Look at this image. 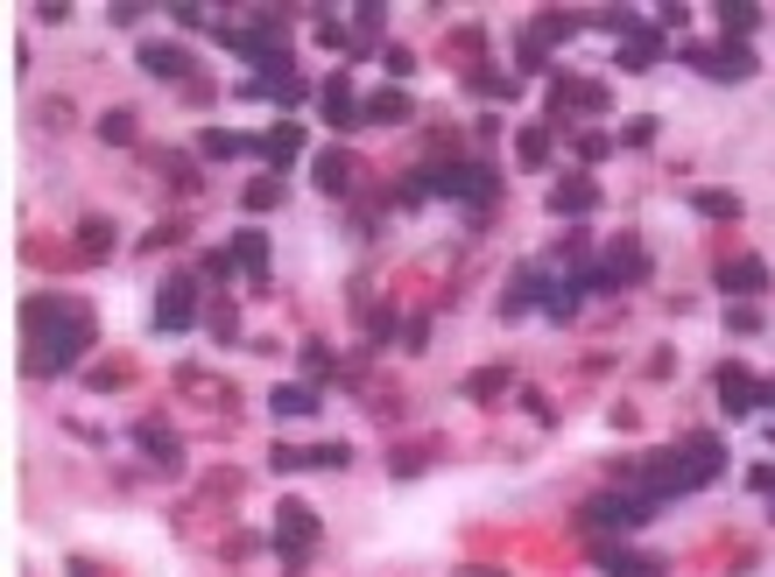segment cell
<instances>
[{
  "label": "cell",
  "instance_id": "cell-1",
  "mask_svg": "<svg viewBox=\"0 0 775 577\" xmlns=\"http://www.w3.org/2000/svg\"><path fill=\"white\" fill-rule=\"evenodd\" d=\"M22 324H29V359L22 367L29 374H71L78 359L92 353V338H100V324H92V311L78 296H35L29 311H22Z\"/></svg>",
  "mask_w": 775,
  "mask_h": 577
},
{
  "label": "cell",
  "instance_id": "cell-2",
  "mask_svg": "<svg viewBox=\"0 0 775 577\" xmlns=\"http://www.w3.org/2000/svg\"><path fill=\"white\" fill-rule=\"evenodd\" d=\"M318 514L303 507V500H276V528H268V543L282 549V570L297 577V570H310V543H318Z\"/></svg>",
  "mask_w": 775,
  "mask_h": 577
},
{
  "label": "cell",
  "instance_id": "cell-3",
  "mask_svg": "<svg viewBox=\"0 0 775 577\" xmlns=\"http://www.w3.org/2000/svg\"><path fill=\"white\" fill-rule=\"evenodd\" d=\"M676 56H684L691 71H705L712 85H747L754 71H762V64H754V50H747V43H684Z\"/></svg>",
  "mask_w": 775,
  "mask_h": 577
},
{
  "label": "cell",
  "instance_id": "cell-4",
  "mask_svg": "<svg viewBox=\"0 0 775 577\" xmlns=\"http://www.w3.org/2000/svg\"><path fill=\"white\" fill-rule=\"evenodd\" d=\"M198 324V275H169L163 288H155V303H148V332H163V338H177Z\"/></svg>",
  "mask_w": 775,
  "mask_h": 577
},
{
  "label": "cell",
  "instance_id": "cell-5",
  "mask_svg": "<svg viewBox=\"0 0 775 577\" xmlns=\"http://www.w3.org/2000/svg\"><path fill=\"white\" fill-rule=\"evenodd\" d=\"M444 198L473 204V219L500 198V169L494 162H444Z\"/></svg>",
  "mask_w": 775,
  "mask_h": 577
},
{
  "label": "cell",
  "instance_id": "cell-6",
  "mask_svg": "<svg viewBox=\"0 0 775 577\" xmlns=\"http://www.w3.org/2000/svg\"><path fill=\"white\" fill-rule=\"evenodd\" d=\"M592 267H599V288H628V282H649V254H642V240L634 233H620V240H607V254H592Z\"/></svg>",
  "mask_w": 775,
  "mask_h": 577
},
{
  "label": "cell",
  "instance_id": "cell-7",
  "mask_svg": "<svg viewBox=\"0 0 775 577\" xmlns=\"http://www.w3.org/2000/svg\"><path fill=\"white\" fill-rule=\"evenodd\" d=\"M613 85L607 78H578V71H550V113H607Z\"/></svg>",
  "mask_w": 775,
  "mask_h": 577
},
{
  "label": "cell",
  "instance_id": "cell-8",
  "mask_svg": "<svg viewBox=\"0 0 775 577\" xmlns=\"http://www.w3.org/2000/svg\"><path fill=\"white\" fill-rule=\"evenodd\" d=\"M586 549L607 577H670V556L655 549H628V543H586Z\"/></svg>",
  "mask_w": 775,
  "mask_h": 577
},
{
  "label": "cell",
  "instance_id": "cell-9",
  "mask_svg": "<svg viewBox=\"0 0 775 577\" xmlns=\"http://www.w3.org/2000/svg\"><path fill=\"white\" fill-rule=\"evenodd\" d=\"M247 156L268 162V177H282V169L303 156V127H297V120H276L268 134H247Z\"/></svg>",
  "mask_w": 775,
  "mask_h": 577
},
{
  "label": "cell",
  "instance_id": "cell-10",
  "mask_svg": "<svg viewBox=\"0 0 775 577\" xmlns=\"http://www.w3.org/2000/svg\"><path fill=\"white\" fill-rule=\"evenodd\" d=\"M550 288H557V275H550V267H521V275H515L508 288H500V303H494V311L515 324V317L542 311V303H550Z\"/></svg>",
  "mask_w": 775,
  "mask_h": 577
},
{
  "label": "cell",
  "instance_id": "cell-11",
  "mask_svg": "<svg viewBox=\"0 0 775 577\" xmlns=\"http://www.w3.org/2000/svg\"><path fill=\"white\" fill-rule=\"evenodd\" d=\"M599 204V183H592V169H565V177L550 183V219H586V211Z\"/></svg>",
  "mask_w": 775,
  "mask_h": 577
},
{
  "label": "cell",
  "instance_id": "cell-12",
  "mask_svg": "<svg viewBox=\"0 0 775 577\" xmlns=\"http://www.w3.org/2000/svg\"><path fill=\"white\" fill-rule=\"evenodd\" d=\"M712 288H720V296H762V288H768V261L762 254H733V261H720V267H712Z\"/></svg>",
  "mask_w": 775,
  "mask_h": 577
},
{
  "label": "cell",
  "instance_id": "cell-13",
  "mask_svg": "<svg viewBox=\"0 0 775 577\" xmlns=\"http://www.w3.org/2000/svg\"><path fill=\"white\" fill-rule=\"evenodd\" d=\"M712 395H720L726 416H762V380L741 374V367H720V374H712Z\"/></svg>",
  "mask_w": 775,
  "mask_h": 577
},
{
  "label": "cell",
  "instance_id": "cell-14",
  "mask_svg": "<svg viewBox=\"0 0 775 577\" xmlns=\"http://www.w3.org/2000/svg\"><path fill=\"white\" fill-rule=\"evenodd\" d=\"M142 71L163 78V85H184V78H198V56L184 43H142Z\"/></svg>",
  "mask_w": 775,
  "mask_h": 577
},
{
  "label": "cell",
  "instance_id": "cell-15",
  "mask_svg": "<svg viewBox=\"0 0 775 577\" xmlns=\"http://www.w3.org/2000/svg\"><path fill=\"white\" fill-rule=\"evenodd\" d=\"M310 183H318L324 198H353V156H345V148H324V156H310Z\"/></svg>",
  "mask_w": 775,
  "mask_h": 577
},
{
  "label": "cell",
  "instance_id": "cell-16",
  "mask_svg": "<svg viewBox=\"0 0 775 577\" xmlns=\"http://www.w3.org/2000/svg\"><path fill=\"white\" fill-rule=\"evenodd\" d=\"M226 246H232V261H240V275L255 288H268V233H261V225H240Z\"/></svg>",
  "mask_w": 775,
  "mask_h": 577
},
{
  "label": "cell",
  "instance_id": "cell-17",
  "mask_svg": "<svg viewBox=\"0 0 775 577\" xmlns=\"http://www.w3.org/2000/svg\"><path fill=\"white\" fill-rule=\"evenodd\" d=\"M684 458H691V472L705 479V486H712L720 472H733V458H726V444H720L712 430H691V437H684Z\"/></svg>",
  "mask_w": 775,
  "mask_h": 577
},
{
  "label": "cell",
  "instance_id": "cell-18",
  "mask_svg": "<svg viewBox=\"0 0 775 577\" xmlns=\"http://www.w3.org/2000/svg\"><path fill=\"white\" fill-rule=\"evenodd\" d=\"M318 106H324V120H332L339 134H353V127H360V106H353V78H324Z\"/></svg>",
  "mask_w": 775,
  "mask_h": 577
},
{
  "label": "cell",
  "instance_id": "cell-19",
  "mask_svg": "<svg viewBox=\"0 0 775 577\" xmlns=\"http://www.w3.org/2000/svg\"><path fill=\"white\" fill-rule=\"evenodd\" d=\"M712 22H720V43H747V35H754V29L768 22V14L754 8V0H726V8L712 14Z\"/></svg>",
  "mask_w": 775,
  "mask_h": 577
},
{
  "label": "cell",
  "instance_id": "cell-20",
  "mask_svg": "<svg viewBox=\"0 0 775 577\" xmlns=\"http://www.w3.org/2000/svg\"><path fill=\"white\" fill-rule=\"evenodd\" d=\"M410 113H416V99H410V92H402V85H381L374 99L360 106V127H381V120H410Z\"/></svg>",
  "mask_w": 775,
  "mask_h": 577
},
{
  "label": "cell",
  "instance_id": "cell-21",
  "mask_svg": "<svg viewBox=\"0 0 775 577\" xmlns=\"http://www.w3.org/2000/svg\"><path fill=\"white\" fill-rule=\"evenodd\" d=\"M134 444H142L148 458H163V465H184V444H177V430H169V422H134Z\"/></svg>",
  "mask_w": 775,
  "mask_h": 577
},
{
  "label": "cell",
  "instance_id": "cell-22",
  "mask_svg": "<svg viewBox=\"0 0 775 577\" xmlns=\"http://www.w3.org/2000/svg\"><path fill=\"white\" fill-rule=\"evenodd\" d=\"M663 50H670V35H663V22H649L634 43H620V64L628 71H649V64H663Z\"/></svg>",
  "mask_w": 775,
  "mask_h": 577
},
{
  "label": "cell",
  "instance_id": "cell-23",
  "mask_svg": "<svg viewBox=\"0 0 775 577\" xmlns=\"http://www.w3.org/2000/svg\"><path fill=\"white\" fill-rule=\"evenodd\" d=\"M190 156H198V162H232V156H247V134H232V127H205L198 141H190Z\"/></svg>",
  "mask_w": 775,
  "mask_h": 577
},
{
  "label": "cell",
  "instance_id": "cell-24",
  "mask_svg": "<svg viewBox=\"0 0 775 577\" xmlns=\"http://www.w3.org/2000/svg\"><path fill=\"white\" fill-rule=\"evenodd\" d=\"M465 92H479V99L508 106L515 92H521V78H508V71H494V64H473V71H465Z\"/></svg>",
  "mask_w": 775,
  "mask_h": 577
},
{
  "label": "cell",
  "instance_id": "cell-25",
  "mask_svg": "<svg viewBox=\"0 0 775 577\" xmlns=\"http://www.w3.org/2000/svg\"><path fill=\"white\" fill-rule=\"evenodd\" d=\"M92 134H100L106 148H134V134H142V113H134V106H106Z\"/></svg>",
  "mask_w": 775,
  "mask_h": 577
},
{
  "label": "cell",
  "instance_id": "cell-26",
  "mask_svg": "<svg viewBox=\"0 0 775 577\" xmlns=\"http://www.w3.org/2000/svg\"><path fill=\"white\" fill-rule=\"evenodd\" d=\"M550 148H557L550 120H542V127H521V134H515V162H521V169H550Z\"/></svg>",
  "mask_w": 775,
  "mask_h": 577
},
{
  "label": "cell",
  "instance_id": "cell-27",
  "mask_svg": "<svg viewBox=\"0 0 775 577\" xmlns=\"http://www.w3.org/2000/svg\"><path fill=\"white\" fill-rule=\"evenodd\" d=\"M268 416H282V422H303V416H318V388H276L268 395Z\"/></svg>",
  "mask_w": 775,
  "mask_h": 577
},
{
  "label": "cell",
  "instance_id": "cell-28",
  "mask_svg": "<svg viewBox=\"0 0 775 577\" xmlns=\"http://www.w3.org/2000/svg\"><path fill=\"white\" fill-rule=\"evenodd\" d=\"M297 367H303V388H310V380H332V374H339V353H332L324 338H303V345H297Z\"/></svg>",
  "mask_w": 775,
  "mask_h": 577
},
{
  "label": "cell",
  "instance_id": "cell-29",
  "mask_svg": "<svg viewBox=\"0 0 775 577\" xmlns=\"http://www.w3.org/2000/svg\"><path fill=\"white\" fill-rule=\"evenodd\" d=\"M508 388H515L508 367H479V374H465V401H500Z\"/></svg>",
  "mask_w": 775,
  "mask_h": 577
},
{
  "label": "cell",
  "instance_id": "cell-30",
  "mask_svg": "<svg viewBox=\"0 0 775 577\" xmlns=\"http://www.w3.org/2000/svg\"><path fill=\"white\" fill-rule=\"evenodd\" d=\"M578 29H586V14H565V8H542L529 22V35H542V43H565V35H578Z\"/></svg>",
  "mask_w": 775,
  "mask_h": 577
},
{
  "label": "cell",
  "instance_id": "cell-31",
  "mask_svg": "<svg viewBox=\"0 0 775 577\" xmlns=\"http://www.w3.org/2000/svg\"><path fill=\"white\" fill-rule=\"evenodd\" d=\"M592 29H607V35H620V43H634V35L649 29V14H634V8H599L592 14Z\"/></svg>",
  "mask_w": 775,
  "mask_h": 577
},
{
  "label": "cell",
  "instance_id": "cell-32",
  "mask_svg": "<svg viewBox=\"0 0 775 577\" xmlns=\"http://www.w3.org/2000/svg\"><path fill=\"white\" fill-rule=\"evenodd\" d=\"M78 254H85V261H106V254H113V219H78Z\"/></svg>",
  "mask_w": 775,
  "mask_h": 577
},
{
  "label": "cell",
  "instance_id": "cell-33",
  "mask_svg": "<svg viewBox=\"0 0 775 577\" xmlns=\"http://www.w3.org/2000/svg\"><path fill=\"white\" fill-rule=\"evenodd\" d=\"M276 204H282V177H255V183L240 190V211H247V219H261V211H276Z\"/></svg>",
  "mask_w": 775,
  "mask_h": 577
},
{
  "label": "cell",
  "instance_id": "cell-34",
  "mask_svg": "<svg viewBox=\"0 0 775 577\" xmlns=\"http://www.w3.org/2000/svg\"><path fill=\"white\" fill-rule=\"evenodd\" d=\"M353 465V444H303V472H345Z\"/></svg>",
  "mask_w": 775,
  "mask_h": 577
},
{
  "label": "cell",
  "instance_id": "cell-35",
  "mask_svg": "<svg viewBox=\"0 0 775 577\" xmlns=\"http://www.w3.org/2000/svg\"><path fill=\"white\" fill-rule=\"evenodd\" d=\"M232 275H240L232 246H205V254H198V282H232Z\"/></svg>",
  "mask_w": 775,
  "mask_h": 577
},
{
  "label": "cell",
  "instance_id": "cell-36",
  "mask_svg": "<svg viewBox=\"0 0 775 577\" xmlns=\"http://www.w3.org/2000/svg\"><path fill=\"white\" fill-rule=\"evenodd\" d=\"M691 204L705 211V219H741V198H733V190H691Z\"/></svg>",
  "mask_w": 775,
  "mask_h": 577
},
{
  "label": "cell",
  "instance_id": "cell-37",
  "mask_svg": "<svg viewBox=\"0 0 775 577\" xmlns=\"http://www.w3.org/2000/svg\"><path fill=\"white\" fill-rule=\"evenodd\" d=\"M515 64H521V78H542V64H550V43H542V35H521V43H515Z\"/></svg>",
  "mask_w": 775,
  "mask_h": 577
},
{
  "label": "cell",
  "instance_id": "cell-38",
  "mask_svg": "<svg viewBox=\"0 0 775 577\" xmlns=\"http://www.w3.org/2000/svg\"><path fill=\"white\" fill-rule=\"evenodd\" d=\"M205 324H211V338H240V311H232V303H219V296H211V311H205Z\"/></svg>",
  "mask_w": 775,
  "mask_h": 577
},
{
  "label": "cell",
  "instance_id": "cell-39",
  "mask_svg": "<svg viewBox=\"0 0 775 577\" xmlns=\"http://www.w3.org/2000/svg\"><path fill=\"white\" fill-rule=\"evenodd\" d=\"M762 324H768V311H754V303H733V311H726V332L733 338H754Z\"/></svg>",
  "mask_w": 775,
  "mask_h": 577
},
{
  "label": "cell",
  "instance_id": "cell-40",
  "mask_svg": "<svg viewBox=\"0 0 775 577\" xmlns=\"http://www.w3.org/2000/svg\"><path fill=\"white\" fill-rule=\"evenodd\" d=\"M613 148V134H571V156H578V169H592L599 156Z\"/></svg>",
  "mask_w": 775,
  "mask_h": 577
},
{
  "label": "cell",
  "instance_id": "cell-41",
  "mask_svg": "<svg viewBox=\"0 0 775 577\" xmlns=\"http://www.w3.org/2000/svg\"><path fill=\"white\" fill-rule=\"evenodd\" d=\"M655 134H663V120H655V113H634V120L620 127V141H628V148H649Z\"/></svg>",
  "mask_w": 775,
  "mask_h": 577
},
{
  "label": "cell",
  "instance_id": "cell-42",
  "mask_svg": "<svg viewBox=\"0 0 775 577\" xmlns=\"http://www.w3.org/2000/svg\"><path fill=\"white\" fill-rule=\"evenodd\" d=\"M318 43H324V50H360V43H353V29H345L339 14H318Z\"/></svg>",
  "mask_w": 775,
  "mask_h": 577
},
{
  "label": "cell",
  "instance_id": "cell-43",
  "mask_svg": "<svg viewBox=\"0 0 775 577\" xmlns=\"http://www.w3.org/2000/svg\"><path fill=\"white\" fill-rule=\"evenodd\" d=\"M360 324H366V345H388V338H395V311H388V303H381V311H366Z\"/></svg>",
  "mask_w": 775,
  "mask_h": 577
},
{
  "label": "cell",
  "instance_id": "cell-44",
  "mask_svg": "<svg viewBox=\"0 0 775 577\" xmlns=\"http://www.w3.org/2000/svg\"><path fill=\"white\" fill-rule=\"evenodd\" d=\"M431 458H437L431 444H410V451H395V479H416L423 465H431Z\"/></svg>",
  "mask_w": 775,
  "mask_h": 577
},
{
  "label": "cell",
  "instance_id": "cell-45",
  "mask_svg": "<svg viewBox=\"0 0 775 577\" xmlns=\"http://www.w3.org/2000/svg\"><path fill=\"white\" fill-rule=\"evenodd\" d=\"M521 409H529V422H542V430H557V409H550V395L521 388Z\"/></svg>",
  "mask_w": 775,
  "mask_h": 577
},
{
  "label": "cell",
  "instance_id": "cell-46",
  "mask_svg": "<svg viewBox=\"0 0 775 577\" xmlns=\"http://www.w3.org/2000/svg\"><path fill=\"white\" fill-rule=\"evenodd\" d=\"M169 22H177L184 35H205V29H211V14H205V8H169Z\"/></svg>",
  "mask_w": 775,
  "mask_h": 577
},
{
  "label": "cell",
  "instance_id": "cell-47",
  "mask_svg": "<svg viewBox=\"0 0 775 577\" xmlns=\"http://www.w3.org/2000/svg\"><path fill=\"white\" fill-rule=\"evenodd\" d=\"M268 465H276V472H303V444H276V451H268Z\"/></svg>",
  "mask_w": 775,
  "mask_h": 577
},
{
  "label": "cell",
  "instance_id": "cell-48",
  "mask_svg": "<svg viewBox=\"0 0 775 577\" xmlns=\"http://www.w3.org/2000/svg\"><path fill=\"white\" fill-rule=\"evenodd\" d=\"M676 374V353H649L642 359V380H670Z\"/></svg>",
  "mask_w": 775,
  "mask_h": 577
},
{
  "label": "cell",
  "instance_id": "cell-49",
  "mask_svg": "<svg viewBox=\"0 0 775 577\" xmlns=\"http://www.w3.org/2000/svg\"><path fill=\"white\" fill-rule=\"evenodd\" d=\"M381 64L395 71V78H410V71H416V56H410V50H381Z\"/></svg>",
  "mask_w": 775,
  "mask_h": 577
},
{
  "label": "cell",
  "instance_id": "cell-50",
  "mask_svg": "<svg viewBox=\"0 0 775 577\" xmlns=\"http://www.w3.org/2000/svg\"><path fill=\"white\" fill-rule=\"evenodd\" d=\"M169 240H184V225H148V240H142V246L155 254V246H169Z\"/></svg>",
  "mask_w": 775,
  "mask_h": 577
},
{
  "label": "cell",
  "instance_id": "cell-51",
  "mask_svg": "<svg viewBox=\"0 0 775 577\" xmlns=\"http://www.w3.org/2000/svg\"><path fill=\"white\" fill-rule=\"evenodd\" d=\"M747 486H754V493H768V500H775V465H754V472H747Z\"/></svg>",
  "mask_w": 775,
  "mask_h": 577
},
{
  "label": "cell",
  "instance_id": "cell-52",
  "mask_svg": "<svg viewBox=\"0 0 775 577\" xmlns=\"http://www.w3.org/2000/svg\"><path fill=\"white\" fill-rule=\"evenodd\" d=\"M64 577H100V564H92V556H71V564H64Z\"/></svg>",
  "mask_w": 775,
  "mask_h": 577
},
{
  "label": "cell",
  "instance_id": "cell-53",
  "mask_svg": "<svg viewBox=\"0 0 775 577\" xmlns=\"http://www.w3.org/2000/svg\"><path fill=\"white\" fill-rule=\"evenodd\" d=\"M458 577H508L500 564H458Z\"/></svg>",
  "mask_w": 775,
  "mask_h": 577
},
{
  "label": "cell",
  "instance_id": "cell-54",
  "mask_svg": "<svg viewBox=\"0 0 775 577\" xmlns=\"http://www.w3.org/2000/svg\"><path fill=\"white\" fill-rule=\"evenodd\" d=\"M762 409H775V380H762Z\"/></svg>",
  "mask_w": 775,
  "mask_h": 577
},
{
  "label": "cell",
  "instance_id": "cell-55",
  "mask_svg": "<svg viewBox=\"0 0 775 577\" xmlns=\"http://www.w3.org/2000/svg\"><path fill=\"white\" fill-rule=\"evenodd\" d=\"M768 444H775V430H768Z\"/></svg>",
  "mask_w": 775,
  "mask_h": 577
}]
</instances>
